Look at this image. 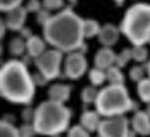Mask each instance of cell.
<instances>
[{"label": "cell", "instance_id": "cell-1", "mask_svg": "<svg viewBox=\"0 0 150 137\" xmlns=\"http://www.w3.org/2000/svg\"><path fill=\"white\" fill-rule=\"evenodd\" d=\"M42 35L49 45L62 53L78 51L85 44L83 19L67 6L52 16L42 27Z\"/></svg>", "mask_w": 150, "mask_h": 137}, {"label": "cell", "instance_id": "cell-2", "mask_svg": "<svg viewBox=\"0 0 150 137\" xmlns=\"http://www.w3.org/2000/svg\"><path fill=\"white\" fill-rule=\"evenodd\" d=\"M32 74L19 59H9L1 64L0 69V94L12 104L30 105L35 97Z\"/></svg>", "mask_w": 150, "mask_h": 137}, {"label": "cell", "instance_id": "cell-3", "mask_svg": "<svg viewBox=\"0 0 150 137\" xmlns=\"http://www.w3.org/2000/svg\"><path fill=\"white\" fill-rule=\"evenodd\" d=\"M72 112L63 102L53 100L42 101L35 109L33 127L42 136H58L69 128Z\"/></svg>", "mask_w": 150, "mask_h": 137}, {"label": "cell", "instance_id": "cell-4", "mask_svg": "<svg viewBox=\"0 0 150 137\" xmlns=\"http://www.w3.org/2000/svg\"><path fill=\"white\" fill-rule=\"evenodd\" d=\"M119 30L132 45L150 42V4L136 3L126 10Z\"/></svg>", "mask_w": 150, "mask_h": 137}, {"label": "cell", "instance_id": "cell-5", "mask_svg": "<svg viewBox=\"0 0 150 137\" xmlns=\"http://www.w3.org/2000/svg\"><path fill=\"white\" fill-rule=\"evenodd\" d=\"M94 105L95 110L104 118L125 115L126 113L135 110L137 107L136 101L129 97L128 90L125 85L112 83L99 91L98 99Z\"/></svg>", "mask_w": 150, "mask_h": 137}, {"label": "cell", "instance_id": "cell-6", "mask_svg": "<svg viewBox=\"0 0 150 137\" xmlns=\"http://www.w3.org/2000/svg\"><path fill=\"white\" fill-rule=\"evenodd\" d=\"M63 54L60 50L58 49H50L46 50L42 55L36 58L35 66L37 71L46 78L47 81H53L60 76V67L63 63Z\"/></svg>", "mask_w": 150, "mask_h": 137}, {"label": "cell", "instance_id": "cell-7", "mask_svg": "<svg viewBox=\"0 0 150 137\" xmlns=\"http://www.w3.org/2000/svg\"><path fill=\"white\" fill-rule=\"evenodd\" d=\"M128 119L125 115L118 117L105 118L100 122L98 128V136L100 137H129L131 129H129Z\"/></svg>", "mask_w": 150, "mask_h": 137}, {"label": "cell", "instance_id": "cell-8", "mask_svg": "<svg viewBox=\"0 0 150 137\" xmlns=\"http://www.w3.org/2000/svg\"><path fill=\"white\" fill-rule=\"evenodd\" d=\"M87 72V59L81 51H72L64 59V76L69 80H78Z\"/></svg>", "mask_w": 150, "mask_h": 137}, {"label": "cell", "instance_id": "cell-9", "mask_svg": "<svg viewBox=\"0 0 150 137\" xmlns=\"http://www.w3.org/2000/svg\"><path fill=\"white\" fill-rule=\"evenodd\" d=\"M27 13L28 12H27L26 6H22V5L9 10V12L6 13V17L4 19L8 30L14 31V32H19V31L25 27Z\"/></svg>", "mask_w": 150, "mask_h": 137}, {"label": "cell", "instance_id": "cell-10", "mask_svg": "<svg viewBox=\"0 0 150 137\" xmlns=\"http://www.w3.org/2000/svg\"><path fill=\"white\" fill-rule=\"evenodd\" d=\"M131 128L136 135H150V114L146 110H136L131 118Z\"/></svg>", "mask_w": 150, "mask_h": 137}, {"label": "cell", "instance_id": "cell-11", "mask_svg": "<svg viewBox=\"0 0 150 137\" xmlns=\"http://www.w3.org/2000/svg\"><path fill=\"white\" fill-rule=\"evenodd\" d=\"M119 35H121V30H119L117 26L112 25V23H107V25L101 26L98 40L103 46L112 47L113 45L117 44Z\"/></svg>", "mask_w": 150, "mask_h": 137}, {"label": "cell", "instance_id": "cell-12", "mask_svg": "<svg viewBox=\"0 0 150 137\" xmlns=\"http://www.w3.org/2000/svg\"><path fill=\"white\" fill-rule=\"evenodd\" d=\"M115 56H117V54L112 50V47L103 46L95 54L94 64H95V67L107 71L108 68H110L112 66H115Z\"/></svg>", "mask_w": 150, "mask_h": 137}, {"label": "cell", "instance_id": "cell-13", "mask_svg": "<svg viewBox=\"0 0 150 137\" xmlns=\"http://www.w3.org/2000/svg\"><path fill=\"white\" fill-rule=\"evenodd\" d=\"M47 96L49 100L66 104L71 97V86L66 83H54L47 90Z\"/></svg>", "mask_w": 150, "mask_h": 137}, {"label": "cell", "instance_id": "cell-14", "mask_svg": "<svg viewBox=\"0 0 150 137\" xmlns=\"http://www.w3.org/2000/svg\"><path fill=\"white\" fill-rule=\"evenodd\" d=\"M46 41L44 37L33 35L28 40H26V45H27V54L31 58H33V60L36 58H39L40 55H42L46 51Z\"/></svg>", "mask_w": 150, "mask_h": 137}, {"label": "cell", "instance_id": "cell-15", "mask_svg": "<svg viewBox=\"0 0 150 137\" xmlns=\"http://www.w3.org/2000/svg\"><path fill=\"white\" fill-rule=\"evenodd\" d=\"M101 115L96 110H85L80 117V124L88 132H98Z\"/></svg>", "mask_w": 150, "mask_h": 137}, {"label": "cell", "instance_id": "cell-16", "mask_svg": "<svg viewBox=\"0 0 150 137\" xmlns=\"http://www.w3.org/2000/svg\"><path fill=\"white\" fill-rule=\"evenodd\" d=\"M9 53L14 58H21L25 55V53H27V45H26V40L22 39L21 36L18 37H13L9 42Z\"/></svg>", "mask_w": 150, "mask_h": 137}, {"label": "cell", "instance_id": "cell-17", "mask_svg": "<svg viewBox=\"0 0 150 137\" xmlns=\"http://www.w3.org/2000/svg\"><path fill=\"white\" fill-rule=\"evenodd\" d=\"M88 80H90L91 85L95 87H99L101 85H104L105 81L107 80V71L104 69H100L98 67H94L88 71Z\"/></svg>", "mask_w": 150, "mask_h": 137}, {"label": "cell", "instance_id": "cell-18", "mask_svg": "<svg viewBox=\"0 0 150 137\" xmlns=\"http://www.w3.org/2000/svg\"><path fill=\"white\" fill-rule=\"evenodd\" d=\"M107 80L112 85H125V74L122 68L117 66H112L107 69Z\"/></svg>", "mask_w": 150, "mask_h": 137}, {"label": "cell", "instance_id": "cell-19", "mask_svg": "<svg viewBox=\"0 0 150 137\" xmlns=\"http://www.w3.org/2000/svg\"><path fill=\"white\" fill-rule=\"evenodd\" d=\"M101 27L98 20L95 19H83V35L85 39H93L95 36H99Z\"/></svg>", "mask_w": 150, "mask_h": 137}, {"label": "cell", "instance_id": "cell-20", "mask_svg": "<svg viewBox=\"0 0 150 137\" xmlns=\"http://www.w3.org/2000/svg\"><path fill=\"white\" fill-rule=\"evenodd\" d=\"M137 96L142 102H150V78H142L140 82H137Z\"/></svg>", "mask_w": 150, "mask_h": 137}, {"label": "cell", "instance_id": "cell-21", "mask_svg": "<svg viewBox=\"0 0 150 137\" xmlns=\"http://www.w3.org/2000/svg\"><path fill=\"white\" fill-rule=\"evenodd\" d=\"M0 137H21L19 128H17L13 122L1 119L0 122Z\"/></svg>", "mask_w": 150, "mask_h": 137}, {"label": "cell", "instance_id": "cell-22", "mask_svg": "<svg viewBox=\"0 0 150 137\" xmlns=\"http://www.w3.org/2000/svg\"><path fill=\"white\" fill-rule=\"evenodd\" d=\"M99 95V90L95 86H86L82 88L81 91V100L85 105H90V104H95Z\"/></svg>", "mask_w": 150, "mask_h": 137}, {"label": "cell", "instance_id": "cell-23", "mask_svg": "<svg viewBox=\"0 0 150 137\" xmlns=\"http://www.w3.org/2000/svg\"><path fill=\"white\" fill-rule=\"evenodd\" d=\"M132 59L136 63H145L149 58V51L145 47V45H134L132 47Z\"/></svg>", "mask_w": 150, "mask_h": 137}, {"label": "cell", "instance_id": "cell-24", "mask_svg": "<svg viewBox=\"0 0 150 137\" xmlns=\"http://www.w3.org/2000/svg\"><path fill=\"white\" fill-rule=\"evenodd\" d=\"M131 59H132V50L126 47L119 54H117V56H115V66L119 68H123L127 66V63Z\"/></svg>", "mask_w": 150, "mask_h": 137}, {"label": "cell", "instance_id": "cell-25", "mask_svg": "<svg viewBox=\"0 0 150 137\" xmlns=\"http://www.w3.org/2000/svg\"><path fill=\"white\" fill-rule=\"evenodd\" d=\"M146 73V66H134L129 69V78L134 82H140Z\"/></svg>", "mask_w": 150, "mask_h": 137}, {"label": "cell", "instance_id": "cell-26", "mask_svg": "<svg viewBox=\"0 0 150 137\" xmlns=\"http://www.w3.org/2000/svg\"><path fill=\"white\" fill-rule=\"evenodd\" d=\"M67 137H90V132L86 131L81 124H77L68 129Z\"/></svg>", "mask_w": 150, "mask_h": 137}, {"label": "cell", "instance_id": "cell-27", "mask_svg": "<svg viewBox=\"0 0 150 137\" xmlns=\"http://www.w3.org/2000/svg\"><path fill=\"white\" fill-rule=\"evenodd\" d=\"M42 6L47 10H62L64 8V0H42Z\"/></svg>", "mask_w": 150, "mask_h": 137}, {"label": "cell", "instance_id": "cell-28", "mask_svg": "<svg viewBox=\"0 0 150 137\" xmlns=\"http://www.w3.org/2000/svg\"><path fill=\"white\" fill-rule=\"evenodd\" d=\"M22 1L23 0H0V9L3 13H8L9 10L21 5Z\"/></svg>", "mask_w": 150, "mask_h": 137}, {"label": "cell", "instance_id": "cell-29", "mask_svg": "<svg viewBox=\"0 0 150 137\" xmlns=\"http://www.w3.org/2000/svg\"><path fill=\"white\" fill-rule=\"evenodd\" d=\"M36 129L33 127V123H23L19 127V135L21 137H33L36 135Z\"/></svg>", "mask_w": 150, "mask_h": 137}, {"label": "cell", "instance_id": "cell-30", "mask_svg": "<svg viewBox=\"0 0 150 137\" xmlns=\"http://www.w3.org/2000/svg\"><path fill=\"white\" fill-rule=\"evenodd\" d=\"M52 13H50V10H47L45 8H42L41 10H39V12L36 13V19H37V23H39L41 27H44L46 25V22L52 18Z\"/></svg>", "mask_w": 150, "mask_h": 137}, {"label": "cell", "instance_id": "cell-31", "mask_svg": "<svg viewBox=\"0 0 150 137\" xmlns=\"http://www.w3.org/2000/svg\"><path fill=\"white\" fill-rule=\"evenodd\" d=\"M42 8V3H40V0H28V3L26 4V9L28 13H37Z\"/></svg>", "mask_w": 150, "mask_h": 137}, {"label": "cell", "instance_id": "cell-32", "mask_svg": "<svg viewBox=\"0 0 150 137\" xmlns=\"http://www.w3.org/2000/svg\"><path fill=\"white\" fill-rule=\"evenodd\" d=\"M33 118H35V110L31 109L30 107H27L23 109L22 112V119L25 123H32L33 122Z\"/></svg>", "mask_w": 150, "mask_h": 137}, {"label": "cell", "instance_id": "cell-33", "mask_svg": "<svg viewBox=\"0 0 150 137\" xmlns=\"http://www.w3.org/2000/svg\"><path fill=\"white\" fill-rule=\"evenodd\" d=\"M32 78H33V82H35L36 85H39V86H44V85H46V82H49L41 73H40V72L32 74Z\"/></svg>", "mask_w": 150, "mask_h": 137}, {"label": "cell", "instance_id": "cell-34", "mask_svg": "<svg viewBox=\"0 0 150 137\" xmlns=\"http://www.w3.org/2000/svg\"><path fill=\"white\" fill-rule=\"evenodd\" d=\"M19 36H21L22 39H25V40H28L30 37L33 36V35H32L31 28H28V27H23V28L19 31Z\"/></svg>", "mask_w": 150, "mask_h": 137}, {"label": "cell", "instance_id": "cell-35", "mask_svg": "<svg viewBox=\"0 0 150 137\" xmlns=\"http://www.w3.org/2000/svg\"><path fill=\"white\" fill-rule=\"evenodd\" d=\"M5 31H8V27H6V25H5V22H4V19L1 20V39L4 37V35H5Z\"/></svg>", "mask_w": 150, "mask_h": 137}, {"label": "cell", "instance_id": "cell-36", "mask_svg": "<svg viewBox=\"0 0 150 137\" xmlns=\"http://www.w3.org/2000/svg\"><path fill=\"white\" fill-rule=\"evenodd\" d=\"M145 66H146V73H148V77L150 78V60L145 64Z\"/></svg>", "mask_w": 150, "mask_h": 137}, {"label": "cell", "instance_id": "cell-37", "mask_svg": "<svg viewBox=\"0 0 150 137\" xmlns=\"http://www.w3.org/2000/svg\"><path fill=\"white\" fill-rule=\"evenodd\" d=\"M113 1H114L118 6H121V5H123V3L126 1V0H113Z\"/></svg>", "mask_w": 150, "mask_h": 137}, {"label": "cell", "instance_id": "cell-38", "mask_svg": "<svg viewBox=\"0 0 150 137\" xmlns=\"http://www.w3.org/2000/svg\"><path fill=\"white\" fill-rule=\"evenodd\" d=\"M146 112H148L149 114H150V102H148V104H146Z\"/></svg>", "mask_w": 150, "mask_h": 137}, {"label": "cell", "instance_id": "cell-39", "mask_svg": "<svg viewBox=\"0 0 150 137\" xmlns=\"http://www.w3.org/2000/svg\"><path fill=\"white\" fill-rule=\"evenodd\" d=\"M68 1H72V3H74V1H76V0H68Z\"/></svg>", "mask_w": 150, "mask_h": 137}, {"label": "cell", "instance_id": "cell-40", "mask_svg": "<svg viewBox=\"0 0 150 137\" xmlns=\"http://www.w3.org/2000/svg\"><path fill=\"white\" fill-rule=\"evenodd\" d=\"M52 137H60V136H59V135H58V136H52Z\"/></svg>", "mask_w": 150, "mask_h": 137}, {"label": "cell", "instance_id": "cell-41", "mask_svg": "<svg viewBox=\"0 0 150 137\" xmlns=\"http://www.w3.org/2000/svg\"><path fill=\"white\" fill-rule=\"evenodd\" d=\"M98 137H100V136H98Z\"/></svg>", "mask_w": 150, "mask_h": 137}]
</instances>
